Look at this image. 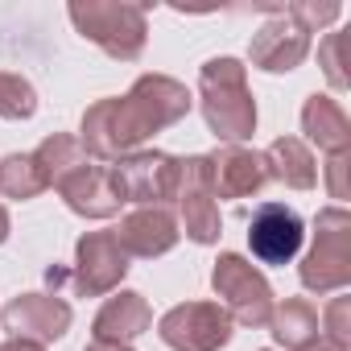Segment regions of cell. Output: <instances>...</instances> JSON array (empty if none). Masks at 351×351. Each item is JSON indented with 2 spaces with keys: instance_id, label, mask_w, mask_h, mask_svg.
I'll return each instance as SVG.
<instances>
[{
  "instance_id": "1",
  "label": "cell",
  "mask_w": 351,
  "mask_h": 351,
  "mask_svg": "<svg viewBox=\"0 0 351 351\" xmlns=\"http://www.w3.org/2000/svg\"><path fill=\"white\" fill-rule=\"evenodd\" d=\"M191 112V91L178 79L141 75L124 99H99L83 116V153L91 157H124L145 136L178 124Z\"/></svg>"
},
{
  "instance_id": "2",
  "label": "cell",
  "mask_w": 351,
  "mask_h": 351,
  "mask_svg": "<svg viewBox=\"0 0 351 351\" xmlns=\"http://www.w3.org/2000/svg\"><path fill=\"white\" fill-rule=\"evenodd\" d=\"M203 87V116L219 141H248L256 128V104L248 91V75L236 58H211L199 75Z\"/></svg>"
},
{
  "instance_id": "3",
  "label": "cell",
  "mask_w": 351,
  "mask_h": 351,
  "mask_svg": "<svg viewBox=\"0 0 351 351\" xmlns=\"http://www.w3.org/2000/svg\"><path fill=\"white\" fill-rule=\"evenodd\" d=\"M71 21L83 38H91L104 54L132 62L145 50V5H116V0H75L71 5Z\"/></svg>"
},
{
  "instance_id": "4",
  "label": "cell",
  "mask_w": 351,
  "mask_h": 351,
  "mask_svg": "<svg viewBox=\"0 0 351 351\" xmlns=\"http://www.w3.org/2000/svg\"><path fill=\"white\" fill-rule=\"evenodd\" d=\"M347 281H351V219L343 207H330L318 215V236L302 265V285L314 293H330L343 289Z\"/></svg>"
},
{
  "instance_id": "5",
  "label": "cell",
  "mask_w": 351,
  "mask_h": 351,
  "mask_svg": "<svg viewBox=\"0 0 351 351\" xmlns=\"http://www.w3.org/2000/svg\"><path fill=\"white\" fill-rule=\"evenodd\" d=\"M211 285L215 293L223 298V310L228 318L244 322V326H269L273 318V289L269 281L236 252H223L215 261V273H211Z\"/></svg>"
},
{
  "instance_id": "6",
  "label": "cell",
  "mask_w": 351,
  "mask_h": 351,
  "mask_svg": "<svg viewBox=\"0 0 351 351\" xmlns=\"http://www.w3.org/2000/svg\"><path fill=\"white\" fill-rule=\"evenodd\" d=\"M157 335L173 351H219L232 339V318L219 302H186L157 322Z\"/></svg>"
},
{
  "instance_id": "7",
  "label": "cell",
  "mask_w": 351,
  "mask_h": 351,
  "mask_svg": "<svg viewBox=\"0 0 351 351\" xmlns=\"http://www.w3.org/2000/svg\"><path fill=\"white\" fill-rule=\"evenodd\" d=\"M173 203L182 207V223L195 244L219 240V203L207 186L203 157H173Z\"/></svg>"
},
{
  "instance_id": "8",
  "label": "cell",
  "mask_w": 351,
  "mask_h": 351,
  "mask_svg": "<svg viewBox=\"0 0 351 351\" xmlns=\"http://www.w3.org/2000/svg\"><path fill=\"white\" fill-rule=\"evenodd\" d=\"M108 173L120 203L161 207L173 199V157L165 153H124L120 165H108Z\"/></svg>"
},
{
  "instance_id": "9",
  "label": "cell",
  "mask_w": 351,
  "mask_h": 351,
  "mask_svg": "<svg viewBox=\"0 0 351 351\" xmlns=\"http://www.w3.org/2000/svg\"><path fill=\"white\" fill-rule=\"evenodd\" d=\"M128 273V256L112 232H87L75 248V289L87 298L112 293Z\"/></svg>"
},
{
  "instance_id": "10",
  "label": "cell",
  "mask_w": 351,
  "mask_h": 351,
  "mask_svg": "<svg viewBox=\"0 0 351 351\" xmlns=\"http://www.w3.org/2000/svg\"><path fill=\"white\" fill-rule=\"evenodd\" d=\"M5 330L13 339H29V343H54L66 335L71 326V306L58 293H21L5 306Z\"/></svg>"
},
{
  "instance_id": "11",
  "label": "cell",
  "mask_w": 351,
  "mask_h": 351,
  "mask_svg": "<svg viewBox=\"0 0 351 351\" xmlns=\"http://www.w3.org/2000/svg\"><path fill=\"white\" fill-rule=\"evenodd\" d=\"M302 215L281 207V203H265L252 223H248V248L261 265H285L298 256L302 248Z\"/></svg>"
},
{
  "instance_id": "12",
  "label": "cell",
  "mask_w": 351,
  "mask_h": 351,
  "mask_svg": "<svg viewBox=\"0 0 351 351\" xmlns=\"http://www.w3.org/2000/svg\"><path fill=\"white\" fill-rule=\"evenodd\" d=\"M203 161H207V186H211L215 199H244V195H256L269 182L265 157L248 153L240 145H223V149L207 153Z\"/></svg>"
},
{
  "instance_id": "13",
  "label": "cell",
  "mask_w": 351,
  "mask_h": 351,
  "mask_svg": "<svg viewBox=\"0 0 351 351\" xmlns=\"http://www.w3.org/2000/svg\"><path fill=\"white\" fill-rule=\"evenodd\" d=\"M54 186H58V195L66 199V207H71L75 215L108 219V215L120 211V199H116V191H112V173H108V165L79 161L75 169L62 173Z\"/></svg>"
},
{
  "instance_id": "14",
  "label": "cell",
  "mask_w": 351,
  "mask_h": 351,
  "mask_svg": "<svg viewBox=\"0 0 351 351\" xmlns=\"http://www.w3.org/2000/svg\"><path fill=\"white\" fill-rule=\"evenodd\" d=\"M306 50H310V34L285 13V9H277V17L252 38V46H248V58L261 66V71H273V75H281V71H293L302 58H306Z\"/></svg>"
},
{
  "instance_id": "15",
  "label": "cell",
  "mask_w": 351,
  "mask_h": 351,
  "mask_svg": "<svg viewBox=\"0 0 351 351\" xmlns=\"http://www.w3.org/2000/svg\"><path fill=\"white\" fill-rule=\"evenodd\" d=\"M112 236L124 248V256H161V252H169L178 244V223H173V215L161 211V207H141Z\"/></svg>"
},
{
  "instance_id": "16",
  "label": "cell",
  "mask_w": 351,
  "mask_h": 351,
  "mask_svg": "<svg viewBox=\"0 0 351 351\" xmlns=\"http://www.w3.org/2000/svg\"><path fill=\"white\" fill-rule=\"evenodd\" d=\"M153 326V310L141 293H116L104 302V310L95 314V343H132L136 335H145Z\"/></svg>"
},
{
  "instance_id": "17",
  "label": "cell",
  "mask_w": 351,
  "mask_h": 351,
  "mask_svg": "<svg viewBox=\"0 0 351 351\" xmlns=\"http://www.w3.org/2000/svg\"><path fill=\"white\" fill-rule=\"evenodd\" d=\"M261 157H265V173H269V178H277V182H285V186H293V191H310V186L318 182V165H314L310 149H306L298 136L273 141L269 153H261Z\"/></svg>"
},
{
  "instance_id": "18",
  "label": "cell",
  "mask_w": 351,
  "mask_h": 351,
  "mask_svg": "<svg viewBox=\"0 0 351 351\" xmlns=\"http://www.w3.org/2000/svg\"><path fill=\"white\" fill-rule=\"evenodd\" d=\"M302 128L310 132V141H318V149H326L330 157L347 153V141H351V124H347V112L326 99V95H310L306 108H302Z\"/></svg>"
},
{
  "instance_id": "19",
  "label": "cell",
  "mask_w": 351,
  "mask_h": 351,
  "mask_svg": "<svg viewBox=\"0 0 351 351\" xmlns=\"http://www.w3.org/2000/svg\"><path fill=\"white\" fill-rule=\"evenodd\" d=\"M269 326H273L277 343H285V347H293V351L318 343V310H314L310 302H302V298H289L285 306H273Z\"/></svg>"
},
{
  "instance_id": "20",
  "label": "cell",
  "mask_w": 351,
  "mask_h": 351,
  "mask_svg": "<svg viewBox=\"0 0 351 351\" xmlns=\"http://www.w3.org/2000/svg\"><path fill=\"white\" fill-rule=\"evenodd\" d=\"M42 191H50V182H46V173H42L34 153H13V157L0 161V195H9V199H38Z\"/></svg>"
},
{
  "instance_id": "21",
  "label": "cell",
  "mask_w": 351,
  "mask_h": 351,
  "mask_svg": "<svg viewBox=\"0 0 351 351\" xmlns=\"http://www.w3.org/2000/svg\"><path fill=\"white\" fill-rule=\"evenodd\" d=\"M34 157H38V165H42V173H46V182L54 186L66 169H75L79 161H87V153H83V145L75 141V136H62V132H54V136H46L38 149H34Z\"/></svg>"
},
{
  "instance_id": "22",
  "label": "cell",
  "mask_w": 351,
  "mask_h": 351,
  "mask_svg": "<svg viewBox=\"0 0 351 351\" xmlns=\"http://www.w3.org/2000/svg\"><path fill=\"white\" fill-rule=\"evenodd\" d=\"M34 112H38V91L21 75L0 71V116L5 120H29Z\"/></svg>"
},
{
  "instance_id": "23",
  "label": "cell",
  "mask_w": 351,
  "mask_h": 351,
  "mask_svg": "<svg viewBox=\"0 0 351 351\" xmlns=\"http://www.w3.org/2000/svg\"><path fill=\"white\" fill-rule=\"evenodd\" d=\"M347 310H351V298H335L330 306H326V343H335V347H351V335H347Z\"/></svg>"
},
{
  "instance_id": "24",
  "label": "cell",
  "mask_w": 351,
  "mask_h": 351,
  "mask_svg": "<svg viewBox=\"0 0 351 351\" xmlns=\"http://www.w3.org/2000/svg\"><path fill=\"white\" fill-rule=\"evenodd\" d=\"M0 351H46L42 343H29V339H5L0 343Z\"/></svg>"
},
{
  "instance_id": "25",
  "label": "cell",
  "mask_w": 351,
  "mask_h": 351,
  "mask_svg": "<svg viewBox=\"0 0 351 351\" xmlns=\"http://www.w3.org/2000/svg\"><path fill=\"white\" fill-rule=\"evenodd\" d=\"M87 351H132V347H124V343H91Z\"/></svg>"
},
{
  "instance_id": "26",
  "label": "cell",
  "mask_w": 351,
  "mask_h": 351,
  "mask_svg": "<svg viewBox=\"0 0 351 351\" xmlns=\"http://www.w3.org/2000/svg\"><path fill=\"white\" fill-rule=\"evenodd\" d=\"M5 240H9V211L0 207V244H5Z\"/></svg>"
},
{
  "instance_id": "27",
  "label": "cell",
  "mask_w": 351,
  "mask_h": 351,
  "mask_svg": "<svg viewBox=\"0 0 351 351\" xmlns=\"http://www.w3.org/2000/svg\"><path fill=\"white\" fill-rule=\"evenodd\" d=\"M302 351H343V347H335V343H310V347H302Z\"/></svg>"
}]
</instances>
